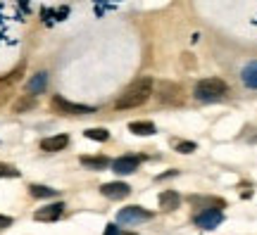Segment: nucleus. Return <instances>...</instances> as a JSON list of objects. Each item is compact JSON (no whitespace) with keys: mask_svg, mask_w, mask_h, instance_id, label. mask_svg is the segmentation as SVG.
Here are the masks:
<instances>
[{"mask_svg":"<svg viewBox=\"0 0 257 235\" xmlns=\"http://www.w3.org/2000/svg\"><path fill=\"white\" fill-rule=\"evenodd\" d=\"M153 91H155V83H153V79H148V76H146V79H138V81H134L126 91L121 93V98L117 100V105H114V107H117V109L141 107V105H146L148 100H150Z\"/></svg>","mask_w":257,"mask_h":235,"instance_id":"nucleus-1","label":"nucleus"},{"mask_svg":"<svg viewBox=\"0 0 257 235\" xmlns=\"http://www.w3.org/2000/svg\"><path fill=\"white\" fill-rule=\"evenodd\" d=\"M229 93V83L221 81V79H202L195 83L193 88V98L200 100V102H217Z\"/></svg>","mask_w":257,"mask_h":235,"instance_id":"nucleus-2","label":"nucleus"},{"mask_svg":"<svg viewBox=\"0 0 257 235\" xmlns=\"http://www.w3.org/2000/svg\"><path fill=\"white\" fill-rule=\"evenodd\" d=\"M155 98L162 102V105H169V107H181L186 102V95H184V86H179L174 81H162L157 83L155 91Z\"/></svg>","mask_w":257,"mask_h":235,"instance_id":"nucleus-3","label":"nucleus"},{"mask_svg":"<svg viewBox=\"0 0 257 235\" xmlns=\"http://www.w3.org/2000/svg\"><path fill=\"white\" fill-rule=\"evenodd\" d=\"M50 109H53L55 114H64V117H79V114H91V112H95V107H91V105L69 102V100L62 98V95L50 98Z\"/></svg>","mask_w":257,"mask_h":235,"instance_id":"nucleus-4","label":"nucleus"},{"mask_svg":"<svg viewBox=\"0 0 257 235\" xmlns=\"http://www.w3.org/2000/svg\"><path fill=\"white\" fill-rule=\"evenodd\" d=\"M148 218H153V211L138 207V204H131V207L119 209V214H117V221L124 223V226H136V223H143V221H148Z\"/></svg>","mask_w":257,"mask_h":235,"instance_id":"nucleus-5","label":"nucleus"},{"mask_svg":"<svg viewBox=\"0 0 257 235\" xmlns=\"http://www.w3.org/2000/svg\"><path fill=\"white\" fill-rule=\"evenodd\" d=\"M22 72H24V64H19L12 74H8V76H3V79H0V107H3V105H8L10 100H12L15 83L22 79Z\"/></svg>","mask_w":257,"mask_h":235,"instance_id":"nucleus-6","label":"nucleus"},{"mask_svg":"<svg viewBox=\"0 0 257 235\" xmlns=\"http://www.w3.org/2000/svg\"><path fill=\"white\" fill-rule=\"evenodd\" d=\"M221 221H224V214H221L219 209H205L202 214L195 216V226L205 228V230H212V228L221 226Z\"/></svg>","mask_w":257,"mask_h":235,"instance_id":"nucleus-7","label":"nucleus"},{"mask_svg":"<svg viewBox=\"0 0 257 235\" xmlns=\"http://www.w3.org/2000/svg\"><path fill=\"white\" fill-rule=\"evenodd\" d=\"M138 164H141V157H134V154H128V157H119V159H114L110 164L112 171L119 173V176H126V173H134L138 169Z\"/></svg>","mask_w":257,"mask_h":235,"instance_id":"nucleus-8","label":"nucleus"},{"mask_svg":"<svg viewBox=\"0 0 257 235\" xmlns=\"http://www.w3.org/2000/svg\"><path fill=\"white\" fill-rule=\"evenodd\" d=\"M100 192L107 199H124L128 192H131V188H128L126 183H121V181H112V183L100 185Z\"/></svg>","mask_w":257,"mask_h":235,"instance_id":"nucleus-9","label":"nucleus"},{"mask_svg":"<svg viewBox=\"0 0 257 235\" xmlns=\"http://www.w3.org/2000/svg\"><path fill=\"white\" fill-rule=\"evenodd\" d=\"M64 214V202H53V204H48V207L38 209L34 218L36 221H57V218Z\"/></svg>","mask_w":257,"mask_h":235,"instance_id":"nucleus-10","label":"nucleus"},{"mask_svg":"<svg viewBox=\"0 0 257 235\" xmlns=\"http://www.w3.org/2000/svg\"><path fill=\"white\" fill-rule=\"evenodd\" d=\"M67 145H69V136L60 133V136L43 138V140H41V150H43V152H60V150H64Z\"/></svg>","mask_w":257,"mask_h":235,"instance_id":"nucleus-11","label":"nucleus"},{"mask_svg":"<svg viewBox=\"0 0 257 235\" xmlns=\"http://www.w3.org/2000/svg\"><path fill=\"white\" fill-rule=\"evenodd\" d=\"M46 88H48V72L34 74V76L27 81V93L29 95H41V93H46Z\"/></svg>","mask_w":257,"mask_h":235,"instance_id":"nucleus-12","label":"nucleus"},{"mask_svg":"<svg viewBox=\"0 0 257 235\" xmlns=\"http://www.w3.org/2000/svg\"><path fill=\"white\" fill-rule=\"evenodd\" d=\"M179 204H181V195H179L176 190H165V192L160 195V207L165 209V211H174Z\"/></svg>","mask_w":257,"mask_h":235,"instance_id":"nucleus-13","label":"nucleus"},{"mask_svg":"<svg viewBox=\"0 0 257 235\" xmlns=\"http://www.w3.org/2000/svg\"><path fill=\"white\" fill-rule=\"evenodd\" d=\"M128 131L134 133V136H155L157 128L153 121H131L128 124Z\"/></svg>","mask_w":257,"mask_h":235,"instance_id":"nucleus-14","label":"nucleus"},{"mask_svg":"<svg viewBox=\"0 0 257 235\" xmlns=\"http://www.w3.org/2000/svg\"><path fill=\"white\" fill-rule=\"evenodd\" d=\"M79 162H81V166L93 169V171H102V169H107V166L112 164L107 157H88V154H86V157H81Z\"/></svg>","mask_w":257,"mask_h":235,"instance_id":"nucleus-15","label":"nucleus"},{"mask_svg":"<svg viewBox=\"0 0 257 235\" xmlns=\"http://www.w3.org/2000/svg\"><path fill=\"white\" fill-rule=\"evenodd\" d=\"M240 79H243V83H245L248 88H257V62L245 64L243 72H240Z\"/></svg>","mask_w":257,"mask_h":235,"instance_id":"nucleus-16","label":"nucleus"},{"mask_svg":"<svg viewBox=\"0 0 257 235\" xmlns=\"http://www.w3.org/2000/svg\"><path fill=\"white\" fill-rule=\"evenodd\" d=\"M36 107V95H24V98H19L15 105H12V112L15 114H24L29 109Z\"/></svg>","mask_w":257,"mask_h":235,"instance_id":"nucleus-17","label":"nucleus"},{"mask_svg":"<svg viewBox=\"0 0 257 235\" xmlns=\"http://www.w3.org/2000/svg\"><path fill=\"white\" fill-rule=\"evenodd\" d=\"M29 192H31V197L36 199H48V197H57V190L55 188H46V185H29Z\"/></svg>","mask_w":257,"mask_h":235,"instance_id":"nucleus-18","label":"nucleus"},{"mask_svg":"<svg viewBox=\"0 0 257 235\" xmlns=\"http://www.w3.org/2000/svg\"><path fill=\"white\" fill-rule=\"evenodd\" d=\"M83 136L98 140V143H105V140H110V131L107 128H88V131H83Z\"/></svg>","mask_w":257,"mask_h":235,"instance_id":"nucleus-19","label":"nucleus"},{"mask_svg":"<svg viewBox=\"0 0 257 235\" xmlns=\"http://www.w3.org/2000/svg\"><path fill=\"white\" fill-rule=\"evenodd\" d=\"M195 147H198V145L191 143V140H179V143H174V150H176V152H181V154L195 152Z\"/></svg>","mask_w":257,"mask_h":235,"instance_id":"nucleus-20","label":"nucleus"},{"mask_svg":"<svg viewBox=\"0 0 257 235\" xmlns=\"http://www.w3.org/2000/svg\"><path fill=\"white\" fill-rule=\"evenodd\" d=\"M19 169H15L12 164H0V178H17Z\"/></svg>","mask_w":257,"mask_h":235,"instance_id":"nucleus-21","label":"nucleus"},{"mask_svg":"<svg viewBox=\"0 0 257 235\" xmlns=\"http://www.w3.org/2000/svg\"><path fill=\"white\" fill-rule=\"evenodd\" d=\"M12 223H15V218H12V216H5V214H0V230L10 228Z\"/></svg>","mask_w":257,"mask_h":235,"instance_id":"nucleus-22","label":"nucleus"},{"mask_svg":"<svg viewBox=\"0 0 257 235\" xmlns=\"http://www.w3.org/2000/svg\"><path fill=\"white\" fill-rule=\"evenodd\" d=\"M102 235H119V228H117V226H107Z\"/></svg>","mask_w":257,"mask_h":235,"instance_id":"nucleus-23","label":"nucleus"}]
</instances>
